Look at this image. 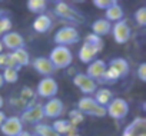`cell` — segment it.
<instances>
[{"label":"cell","mask_w":146,"mask_h":136,"mask_svg":"<svg viewBox=\"0 0 146 136\" xmlns=\"http://www.w3.org/2000/svg\"><path fill=\"white\" fill-rule=\"evenodd\" d=\"M49 60L52 62V64L54 66L56 70L66 69V67H69L73 62V54H72L70 49L66 47V46H54L50 50Z\"/></svg>","instance_id":"6da1fadb"},{"label":"cell","mask_w":146,"mask_h":136,"mask_svg":"<svg viewBox=\"0 0 146 136\" xmlns=\"http://www.w3.org/2000/svg\"><path fill=\"white\" fill-rule=\"evenodd\" d=\"M54 15L60 19H64L70 23H83L85 22V16L75 7H72L70 5L64 3V2H57L54 5L53 9Z\"/></svg>","instance_id":"7a4b0ae2"},{"label":"cell","mask_w":146,"mask_h":136,"mask_svg":"<svg viewBox=\"0 0 146 136\" xmlns=\"http://www.w3.org/2000/svg\"><path fill=\"white\" fill-rule=\"evenodd\" d=\"M78 110L85 116H93V117H105L106 116V107L98 105L92 96H83L78 102Z\"/></svg>","instance_id":"3957f363"},{"label":"cell","mask_w":146,"mask_h":136,"mask_svg":"<svg viewBox=\"0 0 146 136\" xmlns=\"http://www.w3.org/2000/svg\"><path fill=\"white\" fill-rule=\"evenodd\" d=\"M56 46H69V44H75L80 40V34L76 27L73 26H63L60 27L53 37Z\"/></svg>","instance_id":"277c9868"},{"label":"cell","mask_w":146,"mask_h":136,"mask_svg":"<svg viewBox=\"0 0 146 136\" xmlns=\"http://www.w3.org/2000/svg\"><path fill=\"white\" fill-rule=\"evenodd\" d=\"M129 103L123 98H115L110 100V103L106 106V115L110 116L112 119L120 120L125 119L129 115Z\"/></svg>","instance_id":"5b68a950"},{"label":"cell","mask_w":146,"mask_h":136,"mask_svg":"<svg viewBox=\"0 0 146 136\" xmlns=\"http://www.w3.org/2000/svg\"><path fill=\"white\" fill-rule=\"evenodd\" d=\"M44 115H43V105L42 103H35L33 100L27 103V106L23 109V113L20 116L22 122L26 123H42Z\"/></svg>","instance_id":"8992f818"},{"label":"cell","mask_w":146,"mask_h":136,"mask_svg":"<svg viewBox=\"0 0 146 136\" xmlns=\"http://www.w3.org/2000/svg\"><path fill=\"white\" fill-rule=\"evenodd\" d=\"M72 80H73V85H75L85 96L93 95L96 92V89H98V83L93 79H90L86 73H76V75H73Z\"/></svg>","instance_id":"52a82bcc"},{"label":"cell","mask_w":146,"mask_h":136,"mask_svg":"<svg viewBox=\"0 0 146 136\" xmlns=\"http://www.w3.org/2000/svg\"><path fill=\"white\" fill-rule=\"evenodd\" d=\"M57 92H59V86H57V82L53 78H43L37 83V88H36L37 96L39 98H44V99L56 98Z\"/></svg>","instance_id":"ba28073f"},{"label":"cell","mask_w":146,"mask_h":136,"mask_svg":"<svg viewBox=\"0 0 146 136\" xmlns=\"http://www.w3.org/2000/svg\"><path fill=\"white\" fill-rule=\"evenodd\" d=\"M112 34H113V39L116 43L119 44H123V43H127L130 36H132V29L130 26L127 25L126 20H120V22H116L113 26H112Z\"/></svg>","instance_id":"9c48e42d"},{"label":"cell","mask_w":146,"mask_h":136,"mask_svg":"<svg viewBox=\"0 0 146 136\" xmlns=\"http://www.w3.org/2000/svg\"><path fill=\"white\" fill-rule=\"evenodd\" d=\"M0 130L5 136H19L23 132V122L19 116H10L6 117L5 123L0 126Z\"/></svg>","instance_id":"30bf717a"},{"label":"cell","mask_w":146,"mask_h":136,"mask_svg":"<svg viewBox=\"0 0 146 136\" xmlns=\"http://www.w3.org/2000/svg\"><path fill=\"white\" fill-rule=\"evenodd\" d=\"M0 42H2L3 47H6L10 52H15L17 49H23L25 47V39L17 32H7L6 34L2 36Z\"/></svg>","instance_id":"8fae6325"},{"label":"cell","mask_w":146,"mask_h":136,"mask_svg":"<svg viewBox=\"0 0 146 136\" xmlns=\"http://www.w3.org/2000/svg\"><path fill=\"white\" fill-rule=\"evenodd\" d=\"M63 110H64V105L59 98H52L43 105V115L44 117L49 119H57L59 116H62Z\"/></svg>","instance_id":"7c38bea8"},{"label":"cell","mask_w":146,"mask_h":136,"mask_svg":"<svg viewBox=\"0 0 146 136\" xmlns=\"http://www.w3.org/2000/svg\"><path fill=\"white\" fill-rule=\"evenodd\" d=\"M122 136H146V119L135 117L123 130Z\"/></svg>","instance_id":"4fadbf2b"},{"label":"cell","mask_w":146,"mask_h":136,"mask_svg":"<svg viewBox=\"0 0 146 136\" xmlns=\"http://www.w3.org/2000/svg\"><path fill=\"white\" fill-rule=\"evenodd\" d=\"M32 66H33V69H35L39 75H42V76H44V78H52V75L56 72L54 66L52 64V62L49 60V57H43V56L36 57V59L33 60Z\"/></svg>","instance_id":"5bb4252c"},{"label":"cell","mask_w":146,"mask_h":136,"mask_svg":"<svg viewBox=\"0 0 146 136\" xmlns=\"http://www.w3.org/2000/svg\"><path fill=\"white\" fill-rule=\"evenodd\" d=\"M102 49L99 47V46H96V44H92V43H89V42H85L83 44H82V47H80V50H79V60L82 62V63H86V64H89V63H92L95 59H96V56H98V53L100 52Z\"/></svg>","instance_id":"9a60e30c"},{"label":"cell","mask_w":146,"mask_h":136,"mask_svg":"<svg viewBox=\"0 0 146 136\" xmlns=\"http://www.w3.org/2000/svg\"><path fill=\"white\" fill-rule=\"evenodd\" d=\"M106 69H108V66H106V62H105V60H102V59H95L92 63H89L88 70H86V75L98 83V82L102 79V76L105 75Z\"/></svg>","instance_id":"2e32d148"},{"label":"cell","mask_w":146,"mask_h":136,"mask_svg":"<svg viewBox=\"0 0 146 136\" xmlns=\"http://www.w3.org/2000/svg\"><path fill=\"white\" fill-rule=\"evenodd\" d=\"M106 66L110 67V69H113V70L120 76V79H122V78H126V76L129 75V72H130L129 62H127L126 59H123V57H115V59H112L109 63H106Z\"/></svg>","instance_id":"e0dca14e"},{"label":"cell","mask_w":146,"mask_h":136,"mask_svg":"<svg viewBox=\"0 0 146 136\" xmlns=\"http://www.w3.org/2000/svg\"><path fill=\"white\" fill-rule=\"evenodd\" d=\"M52 26H53V22H52L50 16H47L46 13L39 15L33 22V29L37 33H47L52 29Z\"/></svg>","instance_id":"ac0fdd59"},{"label":"cell","mask_w":146,"mask_h":136,"mask_svg":"<svg viewBox=\"0 0 146 136\" xmlns=\"http://www.w3.org/2000/svg\"><path fill=\"white\" fill-rule=\"evenodd\" d=\"M52 127H53L54 132L59 133L60 136H63V135L67 136V135H72V133H76V132H78V127L72 126L70 122L66 120V119H57V120H54V123H53Z\"/></svg>","instance_id":"d6986e66"},{"label":"cell","mask_w":146,"mask_h":136,"mask_svg":"<svg viewBox=\"0 0 146 136\" xmlns=\"http://www.w3.org/2000/svg\"><path fill=\"white\" fill-rule=\"evenodd\" d=\"M110 30H112V23L105 20V19H98L92 23V33L99 36V37L109 34Z\"/></svg>","instance_id":"ffe728a7"},{"label":"cell","mask_w":146,"mask_h":136,"mask_svg":"<svg viewBox=\"0 0 146 136\" xmlns=\"http://www.w3.org/2000/svg\"><path fill=\"white\" fill-rule=\"evenodd\" d=\"M123 16H125V13H123V9H122V6L116 2L113 6H110L108 10H105V20H108V22H120V20H123Z\"/></svg>","instance_id":"44dd1931"},{"label":"cell","mask_w":146,"mask_h":136,"mask_svg":"<svg viewBox=\"0 0 146 136\" xmlns=\"http://www.w3.org/2000/svg\"><path fill=\"white\" fill-rule=\"evenodd\" d=\"M92 98L95 99V102H96L98 105L106 107V106L110 103V100L113 99V95H112V92H110L109 89L102 88V89H96V92L93 93Z\"/></svg>","instance_id":"7402d4cb"},{"label":"cell","mask_w":146,"mask_h":136,"mask_svg":"<svg viewBox=\"0 0 146 136\" xmlns=\"http://www.w3.org/2000/svg\"><path fill=\"white\" fill-rule=\"evenodd\" d=\"M10 54H12L13 60L16 62V64H17L19 67H23V66H29V64H30V54H29V52L26 50V47L17 49V50L12 52Z\"/></svg>","instance_id":"603a6c76"},{"label":"cell","mask_w":146,"mask_h":136,"mask_svg":"<svg viewBox=\"0 0 146 136\" xmlns=\"http://www.w3.org/2000/svg\"><path fill=\"white\" fill-rule=\"evenodd\" d=\"M13 23H12V15L5 10V9H0V37L3 34H6L7 32H10Z\"/></svg>","instance_id":"cb8c5ba5"},{"label":"cell","mask_w":146,"mask_h":136,"mask_svg":"<svg viewBox=\"0 0 146 136\" xmlns=\"http://www.w3.org/2000/svg\"><path fill=\"white\" fill-rule=\"evenodd\" d=\"M27 9H29V12L36 13L37 16L43 15L46 12V9H47V2H44V0H29L27 2Z\"/></svg>","instance_id":"d4e9b609"},{"label":"cell","mask_w":146,"mask_h":136,"mask_svg":"<svg viewBox=\"0 0 146 136\" xmlns=\"http://www.w3.org/2000/svg\"><path fill=\"white\" fill-rule=\"evenodd\" d=\"M35 135H37V136H60L59 133L54 132V129L50 125H46V123L35 125Z\"/></svg>","instance_id":"484cf974"},{"label":"cell","mask_w":146,"mask_h":136,"mask_svg":"<svg viewBox=\"0 0 146 136\" xmlns=\"http://www.w3.org/2000/svg\"><path fill=\"white\" fill-rule=\"evenodd\" d=\"M117 80H120V76L113 70V69H110V67H108L106 69V72H105V75L102 76V79L99 80L100 83H108V85H113V83H116Z\"/></svg>","instance_id":"4316f807"},{"label":"cell","mask_w":146,"mask_h":136,"mask_svg":"<svg viewBox=\"0 0 146 136\" xmlns=\"http://www.w3.org/2000/svg\"><path fill=\"white\" fill-rule=\"evenodd\" d=\"M3 80L5 83H16L19 79V70L16 69H3Z\"/></svg>","instance_id":"83f0119b"},{"label":"cell","mask_w":146,"mask_h":136,"mask_svg":"<svg viewBox=\"0 0 146 136\" xmlns=\"http://www.w3.org/2000/svg\"><path fill=\"white\" fill-rule=\"evenodd\" d=\"M67 120L70 122V125H72V126L78 127V125L83 123L85 116H83V115H82L78 109H75V110H70V113H69V119H67Z\"/></svg>","instance_id":"f1b7e54d"},{"label":"cell","mask_w":146,"mask_h":136,"mask_svg":"<svg viewBox=\"0 0 146 136\" xmlns=\"http://www.w3.org/2000/svg\"><path fill=\"white\" fill-rule=\"evenodd\" d=\"M135 20L139 26H146V7H139L135 12Z\"/></svg>","instance_id":"f546056e"},{"label":"cell","mask_w":146,"mask_h":136,"mask_svg":"<svg viewBox=\"0 0 146 136\" xmlns=\"http://www.w3.org/2000/svg\"><path fill=\"white\" fill-rule=\"evenodd\" d=\"M115 3H116V0H93V5L98 9H103V10H108Z\"/></svg>","instance_id":"4dcf8cb0"},{"label":"cell","mask_w":146,"mask_h":136,"mask_svg":"<svg viewBox=\"0 0 146 136\" xmlns=\"http://www.w3.org/2000/svg\"><path fill=\"white\" fill-rule=\"evenodd\" d=\"M85 42H89V43L96 44V46H99L100 49H103V40H102V37H99V36L93 34V33L88 34V36L85 37Z\"/></svg>","instance_id":"1f68e13d"},{"label":"cell","mask_w":146,"mask_h":136,"mask_svg":"<svg viewBox=\"0 0 146 136\" xmlns=\"http://www.w3.org/2000/svg\"><path fill=\"white\" fill-rule=\"evenodd\" d=\"M137 78L140 79V82H146V63H140L137 67Z\"/></svg>","instance_id":"d6a6232c"},{"label":"cell","mask_w":146,"mask_h":136,"mask_svg":"<svg viewBox=\"0 0 146 136\" xmlns=\"http://www.w3.org/2000/svg\"><path fill=\"white\" fill-rule=\"evenodd\" d=\"M6 57H7V54H3V53H0V67H2V69H5Z\"/></svg>","instance_id":"836d02e7"},{"label":"cell","mask_w":146,"mask_h":136,"mask_svg":"<svg viewBox=\"0 0 146 136\" xmlns=\"http://www.w3.org/2000/svg\"><path fill=\"white\" fill-rule=\"evenodd\" d=\"M6 117H7V116H6V113H5L3 110H0V126H2V125L5 123V120H6Z\"/></svg>","instance_id":"e575fe53"},{"label":"cell","mask_w":146,"mask_h":136,"mask_svg":"<svg viewBox=\"0 0 146 136\" xmlns=\"http://www.w3.org/2000/svg\"><path fill=\"white\" fill-rule=\"evenodd\" d=\"M19 136H37V135H35V133H30V132H27V130H23Z\"/></svg>","instance_id":"d590c367"},{"label":"cell","mask_w":146,"mask_h":136,"mask_svg":"<svg viewBox=\"0 0 146 136\" xmlns=\"http://www.w3.org/2000/svg\"><path fill=\"white\" fill-rule=\"evenodd\" d=\"M5 86V80H3V76H2V73H0V89H2Z\"/></svg>","instance_id":"8d00e7d4"},{"label":"cell","mask_w":146,"mask_h":136,"mask_svg":"<svg viewBox=\"0 0 146 136\" xmlns=\"http://www.w3.org/2000/svg\"><path fill=\"white\" fill-rule=\"evenodd\" d=\"M3 103H5V100H3V98L0 96V110H2V106H3Z\"/></svg>","instance_id":"74e56055"},{"label":"cell","mask_w":146,"mask_h":136,"mask_svg":"<svg viewBox=\"0 0 146 136\" xmlns=\"http://www.w3.org/2000/svg\"><path fill=\"white\" fill-rule=\"evenodd\" d=\"M67 136H80V135H79V132H76V133H72V135H67Z\"/></svg>","instance_id":"f35d334b"},{"label":"cell","mask_w":146,"mask_h":136,"mask_svg":"<svg viewBox=\"0 0 146 136\" xmlns=\"http://www.w3.org/2000/svg\"><path fill=\"white\" fill-rule=\"evenodd\" d=\"M3 52V44H2V42H0V53Z\"/></svg>","instance_id":"ab89813d"}]
</instances>
